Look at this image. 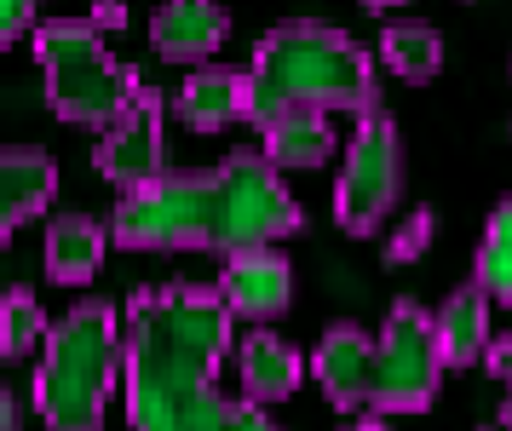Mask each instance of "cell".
<instances>
[{"mask_svg": "<svg viewBox=\"0 0 512 431\" xmlns=\"http://www.w3.org/2000/svg\"><path fill=\"white\" fill-rule=\"evenodd\" d=\"M443 345H438V317L420 311L415 299H397L380 340H374V414H420L438 397L443 380Z\"/></svg>", "mask_w": 512, "mask_h": 431, "instance_id": "obj_6", "label": "cell"}, {"mask_svg": "<svg viewBox=\"0 0 512 431\" xmlns=\"http://www.w3.org/2000/svg\"><path fill=\"white\" fill-rule=\"evenodd\" d=\"M35 23V0H0V46H12Z\"/></svg>", "mask_w": 512, "mask_h": 431, "instance_id": "obj_24", "label": "cell"}, {"mask_svg": "<svg viewBox=\"0 0 512 431\" xmlns=\"http://www.w3.org/2000/svg\"><path fill=\"white\" fill-rule=\"evenodd\" d=\"M162 115H167L162 92L139 87V98H133V104L104 127V138H98V150H93V167L110 184H121V190H139V184L162 179V173H167Z\"/></svg>", "mask_w": 512, "mask_h": 431, "instance_id": "obj_8", "label": "cell"}, {"mask_svg": "<svg viewBox=\"0 0 512 431\" xmlns=\"http://www.w3.org/2000/svg\"><path fill=\"white\" fill-rule=\"evenodd\" d=\"M254 110L248 121L265 127L282 110H328V115H369L380 110V75L369 46H357L346 29L317 18H288L254 46Z\"/></svg>", "mask_w": 512, "mask_h": 431, "instance_id": "obj_3", "label": "cell"}, {"mask_svg": "<svg viewBox=\"0 0 512 431\" xmlns=\"http://www.w3.org/2000/svg\"><path fill=\"white\" fill-rule=\"evenodd\" d=\"M231 35V12L219 0H162L150 18V46L167 64H208Z\"/></svg>", "mask_w": 512, "mask_h": 431, "instance_id": "obj_11", "label": "cell"}, {"mask_svg": "<svg viewBox=\"0 0 512 431\" xmlns=\"http://www.w3.org/2000/svg\"><path fill=\"white\" fill-rule=\"evenodd\" d=\"M300 225V202L265 150H231L219 167L162 173L139 190H121L110 213V236L133 253L202 248L225 259L248 248H277Z\"/></svg>", "mask_w": 512, "mask_h": 431, "instance_id": "obj_1", "label": "cell"}, {"mask_svg": "<svg viewBox=\"0 0 512 431\" xmlns=\"http://www.w3.org/2000/svg\"><path fill=\"white\" fill-rule=\"evenodd\" d=\"M35 64L47 75V104L70 127H110L139 98V69H127L104 46L93 18H47L35 23Z\"/></svg>", "mask_w": 512, "mask_h": 431, "instance_id": "obj_5", "label": "cell"}, {"mask_svg": "<svg viewBox=\"0 0 512 431\" xmlns=\"http://www.w3.org/2000/svg\"><path fill=\"white\" fill-rule=\"evenodd\" d=\"M380 58H386V69H392V75H403V81L426 87V81L443 69V35L432 29V23H420V18L386 23V29H380Z\"/></svg>", "mask_w": 512, "mask_h": 431, "instance_id": "obj_18", "label": "cell"}, {"mask_svg": "<svg viewBox=\"0 0 512 431\" xmlns=\"http://www.w3.org/2000/svg\"><path fill=\"white\" fill-rule=\"evenodd\" d=\"M489 311H495V299H489L478 282H461L455 294L443 299L438 345H443V363H449V368H472L478 357H489V345H495Z\"/></svg>", "mask_w": 512, "mask_h": 431, "instance_id": "obj_15", "label": "cell"}, {"mask_svg": "<svg viewBox=\"0 0 512 431\" xmlns=\"http://www.w3.org/2000/svg\"><path fill=\"white\" fill-rule=\"evenodd\" d=\"M311 374H317L323 397L340 414L369 409V397H374V340L363 334V328H351V322L328 328L323 340H317V351H311Z\"/></svg>", "mask_w": 512, "mask_h": 431, "instance_id": "obj_12", "label": "cell"}, {"mask_svg": "<svg viewBox=\"0 0 512 431\" xmlns=\"http://www.w3.org/2000/svg\"><path fill=\"white\" fill-rule=\"evenodd\" d=\"M47 317H41V299L29 288H12L0 299V357H29L35 345H47Z\"/></svg>", "mask_w": 512, "mask_h": 431, "instance_id": "obj_20", "label": "cell"}, {"mask_svg": "<svg viewBox=\"0 0 512 431\" xmlns=\"http://www.w3.org/2000/svg\"><path fill=\"white\" fill-rule=\"evenodd\" d=\"M248 110H254V81H248V69L196 64L185 75V87L173 92V115L185 121L190 133H225L236 121H248Z\"/></svg>", "mask_w": 512, "mask_h": 431, "instance_id": "obj_10", "label": "cell"}, {"mask_svg": "<svg viewBox=\"0 0 512 431\" xmlns=\"http://www.w3.org/2000/svg\"><path fill=\"white\" fill-rule=\"evenodd\" d=\"M236 374H242V397L248 403H282V397H294L305 380V357L294 345L271 334V328H254L248 340L236 345Z\"/></svg>", "mask_w": 512, "mask_h": 431, "instance_id": "obj_14", "label": "cell"}, {"mask_svg": "<svg viewBox=\"0 0 512 431\" xmlns=\"http://www.w3.org/2000/svg\"><path fill=\"white\" fill-rule=\"evenodd\" d=\"M484 363H489V374H495V380L507 386V403H501V426L512 431V334H507V340H495V345H489V357H484Z\"/></svg>", "mask_w": 512, "mask_h": 431, "instance_id": "obj_23", "label": "cell"}, {"mask_svg": "<svg viewBox=\"0 0 512 431\" xmlns=\"http://www.w3.org/2000/svg\"><path fill=\"white\" fill-rule=\"evenodd\" d=\"M93 23L98 29H121L127 23V6L121 0H93Z\"/></svg>", "mask_w": 512, "mask_h": 431, "instance_id": "obj_25", "label": "cell"}, {"mask_svg": "<svg viewBox=\"0 0 512 431\" xmlns=\"http://www.w3.org/2000/svg\"><path fill=\"white\" fill-rule=\"evenodd\" d=\"M231 305L208 282H162L127 299L121 374L127 426L185 431L219 397V363L231 357Z\"/></svg>", "mask_w": 512, "mask_h": 431, "instance_id": "obj_2", "label": "cell"}, {"mask_svg": "<svg viewBox=\"0 0 512 431\" xmlns=\"http://www.w3.org/2000/svg\"><path fill=\"white\" fill-rule=\"evenodd\" d=\"M397 196H403V138L386 110L357 115V133L346 144V167L334 184V219L351 236H369L392 219Z\"/></svg>", "mask_w": 512, "mask_h": 431, "instance_id": "obj_7", "label": "cell"}, {"mask_svg": "<svg viewBox=\"0 0 512 431\" xmlns=\"http://www.w3.org/2000/svg\"><path fill=\"white\" fill-rule=\"evenodd\" d=\"M104 242H110V230L87 219V213H58L47 225V276L52 282H93L98 265H104Z\"/></svg>", "mask_w": 512, "mask_h": 431, "instance_id": "obj_17", "label": "cell"}, {"mask_svg": "<svg viewBox=\"0 0 512 431\" xmlns=\"http://www.w3.org/2000/svg\"><path fill=\"white\" fill-rule=\"evenodd\" d=\"M213 288L225 294V305H231L236 317L265 322V317L288 311V299H294V265L277 248H248V253L225 259V271H219Z\"/></svg>", "mask_w": 512, "mask_h": 431, "instance_id": "obj_9", "label": "cell"}, {"mask_svg": "<svg viewBox=\"0 0 512 431\" xmlns=\"http://www.w3.org/2000/svg\"><path fill=\"white\" fill-rule=\"evenodd\" d=\"M346 431H392V426H386V420H374V414H369V420H351Z\"/></svg>", "mask_w": 512, "mask_h": 431, "instance_id": "obj_27", "label": "cell"}, {"mask_svg": "<svg viewBox=\"0 0 512 431\" xmlns=\"http://www.w3.org/2000/svg\"><path fill=\"white\" fill-rule=\"evenodd\" d=\"M121 380V317L110 299H81L52 322L35 368V414L47 431H104L110 391Z\"/></svg>", "mask_w": 512, "mask_h": 431, "instance_id": "obj_4", "label": "cell"}, {"mask_svg": "<svg viewBox=\"0 0 512 431\" xmlns=\"http://www.w3.org/2000/svg\"><path fill=\"white\" fill-rule=\"evenodd\" d=\"M426 242H432V207H415V213L392 230L386 259H392V265H409V259H420V253H426Z\"/></svg>", "mask_w": 512, "mask_h": 431, "instance_id": "obj_22", "label": "cell"}, {"mask_svg": "<svg viewBox=\"0 0 512 431\" xmlns=\"http://www.w3.org/2000/svg\"><path fill=\"white\" fill-rule=\"evenodd\" d=\"M0 431H18V397L0 386Z\"/></svg>", "mask_w": 512, "mask_h": 431, "instance_id": "obj_26", "label": "cell"}, {"mask_svg": "<svg viewBox=\"0 0 512 431\" xmlns=\"http://www.w3.org/2000/svg\"><path fill=\"white\" fill-rule=\"evenodd\" d=\"M52 196H58V161L29 144H6L0 150V253L24 219L47 213Z\"/></svg>", "mask_w": 512, "mask_h": 431, "instance_id": "obj_13", "label": "cell"}, {"mask_svg": "<svg viewBox=\"0 0 512 431\" xmlns=\"http://www.w3.org/2000/svg\"><path fill=\"white\" fill-rule=\"evenodd\" d=\"M472 282H478L495 305H507L512 311V196L489 213L484 242H478V259H472Z\"/></svg>", "mask_w": 512, "mask_h": 431, "instance_id": "obj_19", "label": "cell"}, {"mask_svg": "<svg viewBox=\"0 0 512 431\" xmlns=\"http://www.w3.org/2000/svg\"><path fill=\"white\" fill-rule=\"evenodd\" d=\"M363 6H369V12H386V6H397V0H363Z\"/></svg>", "mask_w": 512, "mask_h": 431, "instance_id": "obj_28", "label": "cell"}, {"mask_svg": "<svg viewBox=\"0 0 512 431\" xmlns=\"http://www.w3.org/2000/svg\"><path fill=\"white\" fill-rule=\"evenodd\" d=\"M259 138H265V156L277 161V167H294V173L323 167L340 150V138L328 127V110H282L277 121L259 127Z\"/></svg>", "mask_w": 512, "mask_h": 431, "instance_id": "obj_16", "label": "cell"}, {"mask_svg": "<svg viewBox=\"0 0 512 431\" xmlns=\"http://www.w3.org/2000/svg\"><path fill=\"white\" fill-rule=\"evenodd\" d=\"M185 431H282V426L259 409V403H248V397H242V403H231V397H213V403L196 414Z\"/></svg>", "mask_w": 512, "mask_h": 431, "instance_id": "obj_21", "label": "cell"}]
</instances>
